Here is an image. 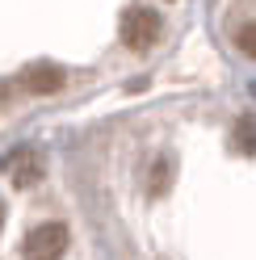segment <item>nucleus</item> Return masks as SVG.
I'll list each match as a JSON object with an SVG mask.
<instances>
[{
  "label": "nucleus",
  "mask_w": 256,
  "mask_h": 260,
  "mask_svg": "<svg viewBox=\"0 0 256 260\" xmlns=\"http://www.w3.org/2000/svg\"><path fill=\"white\" fill-rule=\"evenodd\" d=\"M68 252V226L63 222H42L25 235V256L29 260H59Z\"/></svg>",
  "instance_id": "nucleus-2"
},
{
  "label": "nucleus",
  "mask_w": 256,
  "mask_h": 260,
  "mask_svg": "<svg viewBox=\"0 0 256 260\" xmlns=\"http://www.w3.org/2000/svg\"><path fill=\"white\" fill-rule=\"evenodd\" d=\"M0 218H5V214H0Z\"/></svg>",
  "instance_id": "nucleus-8"
},
{
  "label": "nucleus",
  "mask_w": 256,
  "mask_h": 260,
  "mask_svg": "<svg viewBox=\"0 0 256 260\" xmlns=\"http://www.w3.org/2000/svg\"><path fill=\"white\" fill-rule=\"evenodd\" d=\"M63 80H68V72H63L59 63H34V68L21 72V84L29 92H59Z\"/></svg>",
  "instance_id": "nucleus-3"
},
{
  "label": "nucleus",
  "mask_w": 256,
  "mask_h": 260,
  "mask_svg": "<svg viewBox=\"0 0 256 260\" xmlns=\"http://www.w3.org/2000/svg\"><path fill=\"white\" fill-rule=\"evenodd\" d=\"M9 172H13V181L25 189V185H34L38 176H42V159H38L34 151H17V155L9 159Z\"/></svg>",
  "instance_id": "nucleus-4"
},
{
  "label": "nucleus",
  "mask_w": 256,
  "mask_h": 260,
  "mask_svg": "<svg viewBox=\"0 0 256 260\" xmlns=\"http://www.w3.org/2000/svg\"><path fill=\"white\" fill-rule=\"evenodd\" d=\"M235 139H239V147H244V151H256V118H244V122H239Z\"/></svg>",
  "instance_id": "nucleus-6"
},
{
  "label": "nucleus",
  "mask_w": 256,
  "mask_h": 260,
  "mask_svg": "<svg viewBox=\"0 0 256 260\" xmlns=\"http://www.w3.org/2000/svg\"><path fill=\"white\" fill-rule=\"evenodd\" d=\"M164 185H168V164H155V172H151V189L164 193Z\"/></svg>",
  "instance_id": "nucleus-7"
},
{
  "label": "nucleus",
  "mask_w": 256,
  "mask_h": 260,
  "mask_svg": "<svg viewBox=\"0 0 256 260\" xmlns=\"http://www.w3.org/2000/svg\"><path fill=\"white\" fill-rule=\"evenodd\" d=\"M235 46H239V51H244L248 59H256V21L239 25V34H235Z\"/></svg>",
  "instance_id": "nucleus-5"
},
{
  "label": "nucleus",
  "mask_w": 256,
  "mask_h": 260,
  "mask_svg": "<svg viewBox=\"0 0 256 260\" xmlns=\"http://www.w3.org/2000/svg\"><path fill=\"white\" fill-rule=\"evenodd\" d=\"M159 29H164L159 13H151V9H131V13L122 17V42L131 46V51H147V46H155Z\"/></svg>",
  "instance_id": "nucleus-1"
}]
</instances>
